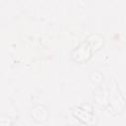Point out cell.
Listing matches in <instances>:
<instances>
[{
  "instance_id": "6da1fadb",
  "label": "cell",
  "mask_w": 126,
  "mask_h": 126,
  "mask_svg": "<svg viewBox=\"0 0 126 126\" xmlns=\"http://www.w3.org/2000/svg\"><path fill=\"white\" fill-rule=\"evenodd\" d=\"M93 53V45L87 39L81 42L77 47H75L71 52V58L77 63H84L88 61Z\"/></svg>"
}]
</instances>
